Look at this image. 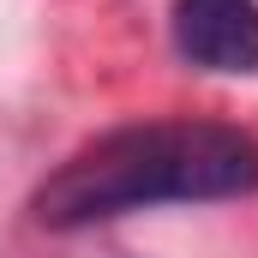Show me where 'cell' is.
I'll list each match as a JSON object with an SVG mask.
<instances>
[{"label": "cell", "mask_w": 258, "mask_h": 258, "mask_svg": "<svg viewBox=\"0 0 258 258\" xmlns=\"http://www.w3.org/2000/svg\"><path fill=\"white\" fill-rule=\"evenodd\" d=\"M240 192H258L252 132L216 120H144L66 156L36 192V216L48 228H90L150 204H204Z\"/></svg>", "instance_id": "obj_1"}, {"label": "cell", "mask_w": 258, "mask_h": 258, "mask_svg": "<svg viewBox=\"0 0 258 258\" xmlns=\"http://www.w3.org/2000/svg\"><path fill=\"white\" fill-rule=\"evenodd\" d=\"M174 48L204 72H258V0H174Z\"/></svg>", "instance_id": "obj_2"}]
</instances>
